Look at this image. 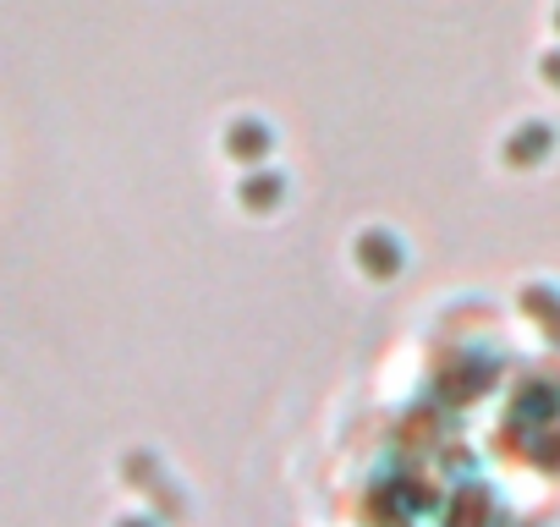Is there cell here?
I'll return each mask as SVG.
<instances>
[{"label":"cell","mask_w":560,"mask_h":527,"mask_svg":"<svg viewBox=\"0 0 560 527\" xmlns=\"http://www.w3.org/2000/svg\"><path fill=\"white\" fill-rule=\"evenodd\" d=\"M352 253H358V264H363V276H374V281H396V276L407 270V242H401L396 231H385V225L363 231Z\"/></svg>","instance_id":"6da1fadb"},{"label":"cell","mask_w":560,"mask_h":527,"mask_svg":"<svg viewBox=\"0 0 560 527\" xmlns=\"http://www.w3.org/2000/svg\"><path fill=\"white\" fill-rule=\"evenodd\" d=\"M220 149H225L242 171H247V165H264L269 149H275V127L258 121V116H236V121L220 132Z\"/></svg>","instance_id":"7a4b0ae2"},{"label":"cell","mask_w":560,"mask_h":527,"mask_svg":"<svg viewBox=\"0 0 560 527\" xmlns=\"http://www.w3.org/2000/svg\"><path fill=\"white\" fill-rule=\"evenodd\" d=\"M236 203L247 214H275L280 203H287V176L269 171V165H247V176L236 181Z\"/></svg>","instance_id":"3957f363"},{"label":"cell","mask_w":560,"mask_h":527,"mask_svg":"<svg viewBox=\"0 0 560 527\" xmlns=\"http://www.w3.org/2000/svg\"><path fill=\"white\" fill-rule=\"evenodd\" d=\"M505 165H516V171H533V165H544L549 154H555V127L549 121H522L511 138H505Z\"/></svg>","instance_id":"277c9868"},{"label":"cell","mask_w":560,"mask_h":527,"mask_svg":"<svg viewBox=\"0 0 560 527\" xmlns=\"http://www.w3.org/2000/svg\"><path fill=\"white\" fill-rule=\"evenodd\" d=\"M522 314L560 341V292H555V286H527V292H522Z\"/></svg>","instance_id":"5b68a950"},{"label":"cell","mask_w":560,"mask_h":527,"mask_svg":"<svg viewBox=\"0 0 560 527\" xmlns=\"http://www.w3.org/2000/svg\"><path fill=\"white\" fill-rule=\"evenodd\" d=\"M127 478L138 483V489H160L165 478H160V461L149 456V450H138V456H127Z\"/></svg>","instance_id":"8992f818"},{"label":"cell","mask_w":560,"mask_h":527,"mask_svg":"<svg viewBox=\"0 0 560 527\" xmlns=\"http://www.w3.org/2000/svg\"><path fill=\"white\" fill-rule=\"evenodd\" d=\"M538 78H544L549 89H560V45H555V50H544V61H538Z\"/></svg>","instance_id":"52a82bcc"},{"label":"cell","mask_w":560,"mask_h":527,"mask_svg":"<svg viewBox=\"0 0 560 527\" xmlns=\"http://www.w3.org/2000/svg\"><path fill=\"white\" fill-rule=\"evenodd\" d=\"M116 527H160V516H121Z\"/></svg>","instance_id":"ba28073f"},{"label":"cell","mask_w":560,"mask_h":527,"mask_svg":"<svg viewBox=\"0 0 560 527\" xmlns=\"http://www.w3.org/2000/svg\"><path fill=\"white\" fill-rule=\"evenodd\" d=\"M555 34H560V7H555Z\"/></svg>","instance_id":"9c48e42d"}]
</instances>
